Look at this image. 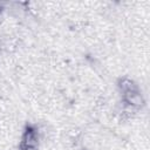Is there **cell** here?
I'll return each instance as SVG.
<instances>
[{
    "instance_id": "1",
    "label": "cell",
    "mask_w": 150,
    "mask_h": 150,
    "mask_svg": "<svg viewBox=\"0 0 150 150\" xmlns=\"http://www.w3.org/2000/svg\"><path fill=\"white\" fill-rule=\"evenodd\" d=\"M39 144V136H38V131L34 127L28 125L21 137V142H20V148H25V146H38Z\"/></svg>"
},
{
    "instance_id": "2",
    "label": "cell",
    "mask_w": 150,
    "mask_h": 150,
    "mask_svg": "<svg viewBox=\"0 0 150 150\" xmlns=\"http://www.w3.org/2000/svg\"><path fill=\"white\" fill-rule=\"evenodd\" d=\"M123 100L127 103V105L132 107L135 109L142 107L144 104V98L142 96V94L138 90H132V91H128L123 94Z\"/></svg>"
},
{
    "instance_id": "3",
    "label": "cell",
    "mask_w": 150,
    "mask_h": 150,
    "mask_svg": "<svg viewBox=\"0 0 150 150\" xmlns=\"http://www.w3.org/2000/svg\"><path fill=\"white\" fill-rule=\"evenodd\" d=\"M118 88H120V90L124 94V93H128V91H132V90H138L137 89V87H136V84H135V82L132 81V80H130V79H121L120 81H118Z\"/></svg>"
},
{
    "instance_id": "4",
    "label": "cell",
    "mask_w": 150,
    "mask_h": 150,
    "mask_svg": "<svg viewBox=\"0 0 150 150\" xmlns=\"http://www.w3.org/2000/svg\"><path fill=\"white\" fill-rule=\"evenodd\" d=\"M21 150H38V146H25L21 148Z\"/></svg>"
}]
</instances>
